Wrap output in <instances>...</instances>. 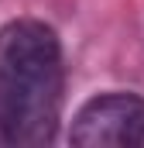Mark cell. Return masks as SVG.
I'll return each instance as SVG.
<instances>
[{
    "mask_svg": "<svg viewBox=\"0 0 144 148\" xmlns=\"http://www.w3.org/2000/svg\"><path fill=\"white\" fill-rule=\"evenodd\" d=\"M65 100L62 41L38 17L0 28V141L45 148L55 141Z\"/></svg>",
    "mask_w": 144,
    "mask_h": 148,
    "instance_id": "obj_1",
    "label": "cell"
},
{
    "mask_svg": "<svg viewBox=\"0 0 144 148\" xmlns=\"http://www.w3.org/2000/svg\"><path fill=\"white\" fill-rule=\"evenodd\" d=\"M69 141L79 148H144V97L100 93L72 117Z\"/></svg>",
    "mask_w": 144,
    "mask_h": 148,
    "instance_id": "obj_2",
    "label": "cell"
}]
</instances>
